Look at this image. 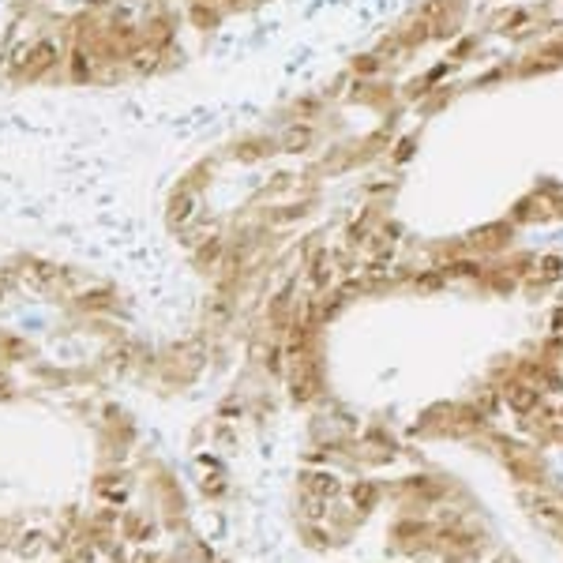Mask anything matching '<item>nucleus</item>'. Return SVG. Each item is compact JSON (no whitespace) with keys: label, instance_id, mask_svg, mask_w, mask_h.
Segmentation results:
<instances>
[{"label":"nucleus","instance_id":"f257e3e1","mask_svg":"<svg viewBox=\"0 0 563 563\" xmlns=\"http://www.w3.org/2000/svg\"><path fill=\"white\" fill-rule=\"evenodd\" d=\"M23 278L30 282L34 289H57L64 282V270L57 263H27L23 267Z\"/></svg>","mask_w":563,"mask_h":563},{"label":"nucleus","instance_id":"f03ea898","mask_svg":"<svg viewBox=\"0 0 563 563\" xmlns=\"http://www.w3.org/2000/svg\"><path fill=\"white\" fill-rule=\"evenodd\" d=\"M331 278H334V263H331V256H327V252H319V256H316V263H312V270H308L312 289H327V286H331Z\"/></svg>","mask_w":563,"mask_h":563},{"label":"nucleus","instance_id":"7ed1b4c3","mask_svg":"<svg viewBox=\"0 0 563 563\" xmlns=\"http://www.w3.org/2000/svg\"><path fill=\"white\" fill-rule=\"evenodd\" d=\"M308 489H312V496L327 500V496L338 492V477H334V473H327V470H316V473H308Z\"/></svg>","mask_w":563,"mask_h":563},{"label":"nucleus","instance_id":"20e7f679","mask_svg":"<svg viewBox=\"0 0 563 563\" xmlns=\"http://www.w3.org/2000/svg\"><path fill=\"white\" fill-rule=\"evenodd\" d=\"M192 214H196V196H192V192H180V196L173 199V207H169V222L180 225V222H188Z\"/></svg>","mask_w":563,"mask_h":563},{"label":"nucleus","instance_id":"39448f33","mask_svg":"<svg viewBox=\"0 0 563 563\" xmlns=\"http://www.w3.org/2000/svg\"><path fill=\"white\" fill-rule=\"evenodd\" d=\"M534 406H537V391H534V387H526V383L511 387V409H515V413H529Z\"/></svg>","mask_w":563,"mask_h":563},{"label":"nucleus","instance_id":"423d86ee","mask_svg":"<svg viewBox=\"0 0 563 563\" xmlns=\"http://www.w3.org/2000/svg\"><path fill=\"white\" fill-rule=\"evenodd\" d=\"M308 143H312V128H305V124L286 128V132H282V147H286V150H305Z\"/></svg>","mask_w":563,"mask_h":563},{"label":"nucleus","instance_id":"0eeeda50","mask_svg":"<svg viewBox=\"0 0 563 563\" xmlns=\"http://www.w3.org/2000/svg\"><path fill=\"white\" fill-rule=\"evenodd\" d=\"M15 552L19 556H34V552H41V534L38 529H27V534L15 541Z\"/></svg>","mask_w":563,"mask_h":563},{"label":"nucleus","instance_id":"6e6552de","mask_svg":"<svg viewBox=\"0 0 563 563\" xmlns=\"http://www.w3.org/2000/svg\"><path fill=\"white\" fill-rule=\"evenodd\" d=\"M154 60H158L154 49H139L135 57H132V68H135V72H150V68H154Z\"/></svg>","mask_w":563,"mask_h":563},{"label":"nucleus","instance_id":"1a4fd4ad","mask_svg":"<svg viewBox=\"0 0 563 563\" xmlns=\"http://www.w3.org/2000/svg\"><path fill=\"white\" fill-rule=\"evenodd\" d=\"M353 503L357 507H372L376 503V489H372V484H357V489H353Z\"/></svg>","mask_w":563,"mask_h":563},{"label":"nucleus","instance_id":"9d476101","mask_svg":"<svg viewBox=\"0 0 563 563\" xmlns=\"http://www.w3.org/2000/svg\"><path fill=\"white\" fill-rule=\"evenodd\" d=\"M541 274H545V278H559V274H563V259H559V256L541 259Z\"/></svg>","mask_w":563,"mask_h":563},{"label":"nucleus","instance_id":"9b49d317","mask_svg":"<svg viewBox=\"0 0 563 563\" xmlns=\"http://www.w3.org/2000/svg\"><path fill=\"white\" fill-rule=\"evenodd\" d=\"M214 256H218V241H207V244H203V252H199V263H211Z\"/></svg>","mask_w":563,"mask_h":563},{"label":"nucleus","instance_id":"f8f14e48","mask_svg":"<svg viewBox=\"0 0 563 563\" xmlns=\"http://www.w3.org/2000/svg\"><path fill=\"white\" fill-rule=\"evenodd\" d=\"M323 511H327V507H323V500H319V496H312V503H308V515H312V518H319Z\"/></svg>","mask_w":563,"mask_h":563},{"label":"nucleus","instance_id":"ddd939ff","mask_svg":"<svg viewBox=\"0 0 563 563\" xmlns=\"http://www.w3.org/2000/svg\"><path fill=\"white\" fill-rule=\"evenodd\" d=\"M4 383H8V380H4V372H0V387H4Z\"/></svg>","mask_w":563,"mask_h":563},{"label":"nucleus","instance_id":"4468645a","mask_svg":"<svg viewBox=\"0 0 563 563\" xmlns=\"http://www.w3.org/2000/svg\"><path fill=\"white\" fill-rule=\"evenodd\" d=\"M559 417H563V409H559Z\"/></svg>","mask_w":563,"mask_h":563}]
</instances>
